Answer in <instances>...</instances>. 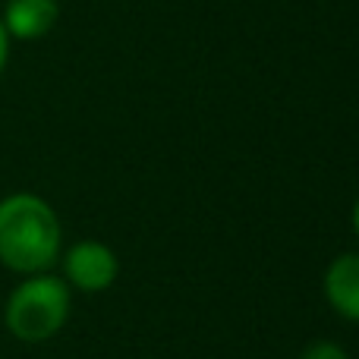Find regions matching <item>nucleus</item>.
Listing matches in <instances>:
<instances>
[{"label": "nucleus", "mask_w": 359, "mask_h": 359, "mask_svg": "<svg viewBox=\"0 0 359 359\" xmlns=\"http://www.w3.org/2000/svg\"><path fill=\"white\" fill-rule=\"evenodd\" d=\"M60 252V224L38 196H10L0 202V262L13 271L38 274Z\"/></svg>", "instance_id": "obj_1"}, {"label": "nucleus", "mask_w": 359, "mask_h": 359, "mask_svg": "<svg viewBox=\"0 0 359 359\" xmlns=\"http://www.w3.org/2000/svg\"><path fill=\"white\" fill-rule=\"evenodd\" d=\"M69 312V290L57 278H32L6 303V325L19 341H48L63 328Z\"/></svg>", "instance_id": "obj_2"}, {"label": "nucleus", "mask_w": 359, "mask_h": 359, "mask_svg": "<svg viewBox=\"0 0 359 359\" xmlns=\"http://www.w3.org/2000/svg\"><path fill=\"white\" fill-rule=\"evenodd\" d=\"M67 278L86 293L107 290L117 278V255L104 243H79L67 252Z\"/></svg>", "instance_id": "obj_3"}, {"label": "nucleus", "mask_w": 359, "mask_h": 359, "mask_svg": "<svg viewBox=\"0 0 359 359\" xmlns=\"http://www.w3.org/2000/svg\"><path fill=\"white\" fill-rule=\"evenodd\" d=\"M60 6L57 0H10L4 13L6 35L16 38H41L54 29Z\"/></svg>", "instance_id": "obj_4"}, {"label": "nucleus", "mask_w": 359, "mask_h": 359, "mask_svg": "<svg viewBox=\"0 0 359 359\" xmlns=\"http://www.w3.org/2000/svg\"><path fill=\"white\" fill-rule=\"evenodd\" d=\"M325 293L328 303L350 322H359V255H341L331 262L325 274Z\"/></svg>", "instance_id": "obj_5"}, {"label": "nucleus", "mask_w": 359, "mask_h": 359, "mask_svg": "<svg viewBox=\"0 0 359 359\" xmlns=\"http://www.w3.org/2000/svg\"><path fill=\"white\" fill-rule=\"evenodd\" d=\"M299 359H347V353L331 341H318V344H309Z\"/></svg>", "instance_id": "obj_6"}, {"label": "nucleus", "mask_w": 359, "mask_h": 359, "mask_svg": "<svg viewBox=\"0 0 359 359\" xmlns=\"http://www.w3.org/2000/svg\"><path fill=\"white\" fill-rule=\"evenodd\" d=\"M4 63H6V29L0 22V73H4Z\"/></svg>", "instance_id": "obj_7"}, {"label": "nucleus", "mask_w": 359, "mask_h": 359, "mask_svg": "<svg viewBox=\"0 0 359 359\" xmlns=\"http://www.w3.org/2000/svg\"><path fill=\"white\" fill-rule=\"evenodd\" d=\"M353 227H356V233H359V202H356V208H353Z\"/></svg>", "instance_id": "obj_8"}]
</instances>
